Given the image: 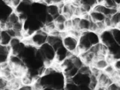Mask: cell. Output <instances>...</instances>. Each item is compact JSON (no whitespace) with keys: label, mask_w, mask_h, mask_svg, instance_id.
Wrapping results in <instances>:
<instances>
[{"label":"cell","mask_w":120,"mask_h":90,"mask_svg":"<svg viewBox=\"0 0 120 90\" xmlns=\"http://www.w3.org/2000/svg\"><path fill=\"white\" fill-rule=\"evenodd\" d=\"M48 36V33L42 28L33 33L29 38H24L23 41L26 45L38 48L47 43Z\"/></svg>","instance_id":"6da1fadb"},{"label":"cell","mask_w":120,"mask_h":90,"mask_svg":"<svg viewBox=\"0 0 120 90\" xmlns=\"http://www.w3.org/2000/svg\"><path fill=\"white\" fill-rule=\"evenodd\" d=\"M62 43L64 47L70 53L75 55L79 54L78 38L66 32L62 36Z\"/></svg>","instance_id":"7a4b0ae2"},{"label":"cell","mask_w":120,"mask_h":90,"mask_svg":"<svg viewBox=\"0 0 120 90\" xmlns=\"http://www.w3.org/2000/svg\"><path fill=\"white\" fill-rule=\"evenodd\" d=\"M38 49L44 59L45 64L47 66L51 65L55 61L56 52L50 44L46 43Z\"/></svg>","instance_id":"3957f363"},{"label":"cell","mask_w":120,"mask_h":90,"mask_svg":"<svg viewBox=\"0 0 120 90\" xmlns=\"http://www.w3.org/2000/svg\"><path fill=\"white\" fill-rule=\"evenodd\" d=\"M100 42L108 47L115 42L112 30L107 29L99 34Z\"/></svg>","instance_id":"277c9868"},{"label":"cell","mask_w":120,"mask_h":90,"mask_svg":"<svg viewBox=\"0 0 120 90\" xmlns=\"http://www.w3.org/2000/svg\"><path fill=\"white\" fill-rule=\"evenodd\" d=\"M92 9L102 13L106 17H110L119 11L118 8H109L103 4L99 3L96 5Z\"/></svg>","instance_id":"5b68a950"},{"label":"cell","mask_w":120,"mask_h":90,"mask_svg":"<svg viewBox=\"0 0 120 90\" xmlns=\"http://www.w3.org/2000/svg\"><path fill=\"white\" fill-rule=\"evenodd\" d=\"M11 52L9 45H4L0 43V64L1 65L8 62Z\"/></svg>","instance_id":"8992f818"},{"label":"cell","mask_w":120,"mask_h":90,"mask_svg":"<svg viewBox=\"0 0 120 90\" xmlns=\"http://www.w3.org/2000/svg\"><path fill=\"white\" fill-rule=\"evenodd\" d=\"M55 52L56 57L54 62L60 64L71 54L63 45L57 49Z\"/></svg>","instance_id":"52a82bcc"},{"label":"cell","mask_w":120,"mask_h":90,"mask_svg":"<svg viewBox=\"0 0 120 90\" xmlns=\"http://www.w3.org/2000/svg\"><path fill=\"white\" fill-rule=\"evenodd\" d=\"M109 53L113 57L114 60L120 59V45L116 42L112 44L108 47Z\"/></svg>","instance_id":"ba28073f"},{"label":"cell","mask_w":120,"mask_h":90,"mask_svg":"<svg viewBox=\"0 0 120 90\" xmlns=\"http://www.w3.org/2000/svg\"><path fill=\"white\" fill-rule=\"evenodd\" d=\"M98 80L99 84L104 85L105 87L108 86L113 82L111 76L105 74L103 71H101L98 75Z\"/></svg>","instance_id":"9c48e42d"},{"label":"cell","mask_w":120,"mask_h":90,"mask_svg":"<svg viewBox=\"0 0 120 90\" xmlns=\"http://www.w3.org/2000/svg\"><path fill=\"white\" fill-rule=\"evenodd\" d=\"M109 64L105 57H99L96 58L91 66H93L100 71H103Z\"/></svg>","instance_id":"30bf717a"},{"label":"cell","mask_w":120,"mask_h":90,"mask_svg":"<svg viewBox=\"0 0 120 90\" xmlns=\"http://www.w3.org/2000/svg\"><path fill=\"white\" fill-rule=\"evenodd\" d=\"M83 32L85 33L93 45H97L100 42L99 33L92 30H88L84 31Z\"/></svg>","instance_id":"8fae6325"},{"label":"cell","mask_w":120,"mask_h":90,"mask_svg":"<svg viewBox=\"0 0 120 90\" xmlns=\"http://www.w3.org/2000/svg\"><path fill=\"white\" fill-rule=\"evenodd\" d=\"M12 38V37L10 35L6 29L0 30V44L4 45H9Z\"/></svg>","instance_id":"7c38bea8"},{"label":"cell","mask_w":120,"mask_h":90,"mask_svg":"<svg viewBox=\"0 0 120 90\" xmlns=\"http://www.w3.org/2000/svg\"><path fill=\"white\" fill-rule=\"evenodd\" d=\"M89 15L91 20L96 22H103L106 18V16L102 13L93 9L89 13Z\"/></svg>","instance_id":"4fadbf2b"},{"label":"cell","mask_w":120,"mask_h":90,"mask_svg":"<svg viewBox=\"0 0 120 90\" xmlns=\"http://www.w3.org/2000/svg\"><path fill=\"white\" fill-rule=\"evenodd\" d=\"M46 12L47 14L53 16L54 18L61 13L59 6L53 3H51L47 5Z\"/></svg>","instance_id":"5bb4252c"},{"label":"cell","mask_w":120,"mask_h":90,"mask_svg":"<svg viewBox=\"0 0 120 90\" xmlns=\"http://www.w3.org/2000/svg\"><path fill=\"white\" fill-rule=\"evenodd\" d=\"M4 1L12 8L16 9L21 3L22 0H4Z\"/></svg>","instance_id":"9a60e30c"},{"label":"cell","mask_w":120,"mask_h":90,"mask_svg":"<svg viewBox=\"0 0 120 90\" xmlns=\"http://www.w3.org/2000/svg\"><path fill=\"white\" fill-rule=\"evenodd\" d=\"M117 70L113 64H109L105 69L103 71L105 74L111 76Z\"/></svg>","instance_id":"2e32d148"},{"label":"cell","mask_w":120,"mask_h":90,"mask_svg":"<svg viewBox=\"0 0 120 90\" xmlns=\"http://www.w3.org/2000/svg\"><path fill=\"white\" fill-rule=\"evenodd\" d=\"M111 29L113 33L115 42L120 45V29L114 28Z\"/></svg>","instance_id":"e0dca14e"},{"label":"cell","mask_w":120,"mask_h":90,"mask_svg":"<svg viewBox=\"0 0 120 90\" xmlns=\"http://www.w3.org/2000/svg\"><path fill=\"white\" fill-rule=\"evenodd\" d=\"M79 72L82 74L90 75L91 74V66L86 64H83L80 68Z\"/></svg>","instance_id":"ac0fdd59"},{"label":"cell","mask_w":120,"mask_h":90,"mask_svg":"<svg viewBox=\"0 0 120 90\" xmlns=\"http://www.w3.org/2000/svg\"><path fill=\"white\" fill-rule=\"evenodd\" d=\"M9 81L0 75V89L3 90L9 85Z\"/></svg>","instance_id":"d6986e66"},{"label":"cell","mask_w":120,"mask_h":90,"mask_svg":"<svg viewBox=\"0 0 120 90\" xmlns=\"http://www.w3.org/2000/svg\"><path fill=\"white\" fill-rule=\"evenodd\" d=\"M103 4L106 6L111 8H118L119 7L114 0H104Z\"/></svg>","instance_id":"ffe728a7"},{"label":"cell","mask_w":120,"mask_h":90,"mask_svg":"<svg viewBox=\"0 0 120 90\" xmlns=\"http://www.w3.org/2000/svg\"><path fill=\"white\" fill-rule=\"evenodd\" d=\"M107 90H120V83L112 82L106 87Z\"/></svg>","instance_id":"44dd1931"},{"label":"cell","mask_w":120,"mask_h":90,"mask_svg":"<svg viewBox=\"0 0 120 90\" xmlns=\"http://www.w3.org/2000/svg\"><path fill=\"white\" fill-rule=\"evenodd\" d=\"M88 4H89L90 6H91L92 8H93L98 4L97 0H86L85 2H84Z\"/></svg>","instance_id":"7402d4cb"},{"label":"cell","mask_w":120,"mask_h":90,"mask_svg":"<svg viewBox=\"0 0 120 90\" xmlns=\"http://www.w3.org/2000/svg\"><path fill=\"white\" fill-rule=\"evenodd\" d=\"M95 90H107V89L106 87L101 84H98Z\"/></svg>","instance_id":"603a6c76"},{"label":"cell","mask_w":120,"mask_h":90,"mask_svg":"<svg viewBox=\"0 0 120 90\" xmlns=\"http://www.w3.org/2000/svg\"><path fill=\"white\" fill-rule=\"evenodd\" d=\"M119 7H120V0H114Z\"/></svg>","instance_id":"cb8c5ba5"},{"label":"cell","mask_w":120,"mask_h":90,"mask_svg":"<svg viewBox=\"0 0 120 90\" xmlns=\"http://www.w3.org/2000/svg\"><path fill=\"white\" fill-rule=\"evenodd\" d=\"M104 1V0H97L98 3H99V4H103Z\"/></svg>","instance_id":"d4e9b609"},{"label":"cell","mask_w":120,"mask_h":90,"mask_svg":"<svg viewBox=\"0 0 120 90\" xmlns=\"http://www.w3.org/2000/svg\"><path fill=\"white\" fill-rule=\"evenodd\" d=\"M34 2H42L43 0H32Z\"/></svg>","instance_id":"484cf974"},{"label":"cell","mask_w":120,"mask_h":90,"mask_svg":"<svg viewBox=\"0 0 120 90\" xmlns=\"http://www.w3.org/2000/svg\"><path fill=\"white\" fill-rule=\"evenodd\" d=\"M1 68H2V65L0 64V71L1 70Z\"/></svg>","instance_id":"4316f807"},{"label":"cell","mask_w":120,"mask_h":90,"mask_svg":"<svg viewBox=\"0 0 120 90\" xmlns=\"http://www.w3.org/2000/svg\"></svg>","instance_id":"83f0119b"},{"label":"cell","mask_w":120,"mask_h":90,"mask_svg":"<svg viewBox=\"0 0 120 90\" xmlns=\"http://www.w3.org/2000/svg\"></svg>","instance_id":"f1b7e54d"}]
</instances>
